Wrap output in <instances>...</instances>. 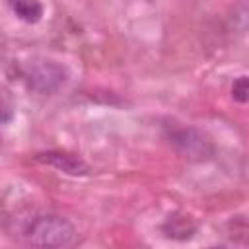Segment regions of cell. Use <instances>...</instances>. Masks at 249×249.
<instances>
[{
  "label": "cell",
  "instance_id": "obj_2",
  "mask_svg": "<svg viewBox=\"0 0 249 249\" xmlns=\"http://www.w3.org/2000/svg\"><path fill=\"white\" fill-rule=\"evenodd\" d=\"M169 142L179 154H183L189 160H206L212 156L210 142L193 128H173L169 132Z\"/></svg>",
  "mask_w": 249,
  "mask_h": 249
},
{
  "label": "cell",
  "instance_id": "obj_3",
  "mask_svg": "<svg viewBox=\"0 0 249 249\" xmlns=\"http://www.w3.org/2000/svg\"><path fill=\"white\" fill-rule=\"evenodd\" d=\"M68 78V72L62 64L47 60V62H39L37 66H33V70L29 72V88L37 93H53L56 91Z\"/></svg>",
  "mask_w": 249,
  "mask_h": 249
},
{
  "label": "cell",
  "instance_id": "obj_4",
  "mask_svg": "<svg viewBox=\"0 0 249 249\" xmlns=\"http://www.w3.org/2000/svg\"><path fill=\"white\" fill-rule=\"evenodd\" d=\"M37 161L54 167L60 173L72 175V177H82L89 173V165L76 154H68V152H41L35 156Z\"/></svg>",
  "mask_w": 249,
  "mask_h": 249
},
{
  "label": "cell",
  "instance_id": "obj_5",
  "mask_svg": "<svg viewBox=\"0 0 249 249\" xmlns=\"http://www.w3.org/2000/svg\"><path fill=\"white\" fill-rule=\"evenodd\" d=\"M196 230V224L191 216H185V214H173L165 220L163 224V231L167 237H173V239H189Z\"/></svg>",
  "mask_w": 249,
  "mask_h": 249
},
{
  "label": "cell",
  "instance_id": "obj_1",
  "mask_svg": "<svg viewBox=\"0 0 249 249\" xmlns=\"http://www.w3.org/2000/svg\"><path fill=\"white\" fill-rule=\"evenodd\" d=\"M76 239L74 226L60 216H37L25 230V241L33 247H68Z\"/></svg>",
  "mask_w": 249,
  "mask_h": 249
},
{
  "label": "cell",
  "instance_id": "obj_6",
  "mask_svg": "<svg viewBox=\"0 0 249 249\" xmlns=\"http://www.w3.org/2000/svg\"><path fill=\"white\" fill-rule=\"evenodd\" d=\"M12 12L25 23H37L43 16V4L39 0H8Z\"/></svg>",
  "mask_w": 249,
  "mask_h": 249
},
{
  "label": "cell",
  "instance_id": "obj_7",
  "mask_svg": "<svg viewBox=\"0 0 249 249\" xmlns=\"http://www.w3.org/2000/svg\"><path fill=\"white\" fill-rule=\"evenodd\" d=\"M231 97L239 103L249 101V76H239L231 84Z\"/></svg>",
  "mask_w": 249,
  "mask_h": 249
}]
</instances>
